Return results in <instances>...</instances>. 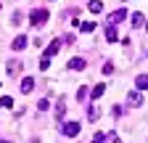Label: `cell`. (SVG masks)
<instances>
[{"instance_id":"15","label":"cell","mask_w":148,"mask_h":143,"mask_svg":"<svg viewBox=\"0 0 148 143\" xmlns=\"http://www.w3.org/2000/svg\"><path fill=\"white\" fill-rule=\"evenodd\" d=\"M143 19H145L143 13H132V27H135V29H138V27H143V24H145Z\"/></svg>"},{"instance_id":"3","label":"cell","mask_w":148,"mask_h":143,"mask_svg":"<svg viewBox=\"0 0 148 143\" xmlns=\"http://www.w3.org/2000/svg\"><path fill=\"white\" fill-rule=\"evenodd\" d=\"M127 103L138 109V106H143V96H140L138 90H130V93H127Z\"/></svg>"},{"instance_id":"14","label":"cell","mask_w":148,"mask_h":143,"mask_svg":"<svg viewBox=\"0 0 148 143\" xmlns=\"http://www.w3.org/2000/svg\"><path fill=\"white\" fill-rule=\"evenodd\" d=\"M98 117H101V111H98V106H90V109H87V119H90V122H95Z\"/></svg>"},{"instance_id":"22","label":"cell","mask_w":148,"mask_h":143,"mask_svg":"<svg viewBox=\"0 0 148 143\" xmlns=\"http://www.w3.org/2000/svg\"><path fill=\"white\" fill-rule=\"evenodd\" d=\"M48 106H50V101H48V98H42L40 103H37V109H40V111H45V109H48Z\"/></svg>"},{"instance_id":"6","label":"cell","mask_w":148,"mask_h":143,"mask_svg":"<svg viewBox=\"0 0 148 143\" xmlns=\"http://www.w3.org/2000/svg\"><path fill=\"white\" fill-rule=\"evenodd\" d=\"M11 48H13V50H24V48H27V37H24V34H18V37H13Z\"/></svg>"},{"instance_id":"8","label":"cell","mask_w":148,"mask_h":143,"mask_svg":"<svg viewBox=\"0 0 148 143\" xmlns=\"http://www.w3.org/2000/svg\"><path fill=\"white\" fill-rule=\"evenodd\" d=\"M69 69L82 72V69H85V58H79V56H77V58H69Z\"/></svg>"},{"instance_id":"23","label":"cell","mask_w":148,"mask_h":143,"mask_svg":"<svg viewBox=\"0 0 148 143\" xmlns=\"http://www.w3.org/2000/svg\"><path fill=\"white\" fill-rule=\"evenodd\" d=\"M111 72H114V64L106 61V64H103V74H111Z\"/></svg>"},{"instance_id":"12","label":"cell","mask_w":148,"mask_h":143,"mask_svg":"<svg viewBox=\"0 0 148 143\" xmlns=\"http://www.w3.org/2000/svg\"><path fill=\"white\" fill-rule=\"evenodd\" d=\"M21 72V61H8V74L13 77V74H18Z\"/></svg>"},{"instance_id":"4","label":"cell","mask_w":148,"mask_h":143,"mask_svg":"<svg viewBox=\"0 0 148 143\" xmlns=\"http://www.w3.org/2000/svg\"><path fill=\"white\" fill-rule=\"evenodd\" d=\"M58 48H61V43H58V40H53V43H50V45L45 48V53H42V58H48V61H50V58L56 56V53H58Z\"/></svg>"},{"instance_id":"16","label":"cell","mask_w":148,"mask_h":143,"mask_svg":"<svg viewBox=\"0 0 148 143\" xmlns=\"http://www.w3.org/2000/svg\"><path fill=\"white\" fill-rule=\"evenodd\" d=\"M79 29H82L85 34H87V32H95V21H82V24H79Z\"/></svg>"},{"instance_id":"10","label":"cell","mask_w":148,"mask_h":143,"mask_svg":"<svg viewBox=\"0 0 148 143\" xmlns=\"http://www.w3.org/2000/svg\"><path fill=\"white\" fill-rule=\"evenodd\" d=\"M106 40H108V43H116V27H114V24L106 27Z\"/></svg>"},{"instance_id":"2","label":"cell","mask_w":148,"mask_h":143,"mask_svg":"<svg viewBox=\"0 0 148 143\" xmlns=\"http://www.w3.org/2000/svg\"><path fill=\"white\" fill-rule=\"evenodd\" d=\"M79 130H82V127H79V122H64V124H61V133H64L66 138H77Z\"/></svg>"},{"instance_id":"7","label":"cell","mask_w":148,"mask_h":143,"mask_svg":"<svg viewBox=\"0 0 148 143\" xmlns=\"http://www.w3.org/2000/svg\"><path fill=\"white\" fill-rule=\"evenodd\" d=\"M32 90H34V80H32V77H24V80H21V93L27 96V93H32Z\"/></svg>"},{"instance_id":"11","label":"cell","mask_w":148,"mask_h":143,"mask_svg":"<svg viewBox=\"0 0 148 143\" xmlns=\"http://www.w3.org/2000/svg\"><path fill=\"white\" fill-rule=\"evenodd\" d=\"M103 93H106V85H103V82H98V85H95V87L90 90V96H92V98H101Z\"/></svg>"},{"instance_id":"20","label":"cell","mask_w":148,"mask_h":143,"mask_svg":"<svg viewBox=\"0 0 148 143\" xmlns=\"http://www.w3.org/2000/svg\"><path fill=\"white\" fill-rule=\"evenodd\" d=\"M87 93H90L87 87H79V90H77V101H85V98H87Z\"/></svg>"},{"instance_id":"24","label":"cell","mask_w":148,"mask_h":143,"mask_svg":"<svg viewBox=\"0 0 148 143\" xmlns=\"http://www.w3.org/2000/svg\"><path fill=\"white\" fill-rule=\"evenodd\" d=\"M0 143H8V140H0Z\"/></svg>"},{"instance_id":"1","label":"cell","mask_w":148,"mask_h":143,"mask_svg":"<svg viewBox=\"0 0 148 143\" xmlns=\"http://www.w3.org/2000/svg\"><path fill=\"white\" fill-rule=\"evenodd\" d=\"M48 19H50V13H48L45 8H37V11H32V19H29V21H32L34 27H42Z\"/></svg>"},{"instance_id":"25","label":"cell","mask_w":148,"mask_h":143,"mask_svg":"<svg viewBox=\"0 0 148 143\" xmlns=\"http://www.w3.org/2000/svg\"><path fill=\"white\" fill-rule=\"evenodd\" d=\"M145 29H148V21H145Z\"/></svg>"},{"instance_id":"21","label":"cell","mask_w":148,"mask_h":143,"mask_svg":"<svg viewBox=\"0 0 148 143\" xmlns=\"http://www.w3.org/2000/svg\"><path fill=\"white\" fill-rule=\"evenodd\" d=\"M103 140H106V135H103V133H95V135H92V140H90V143H103Z\"/></svg>"},{"instance_id":"13","label":"cell","mask_w":148,"mask_h":143,"mask_svg":"<svg viewBox=\"0 0 148 143\" xmlns=\"http://www.w3.org/2000/svg\"><path fill=\"white\" fill-rule=\"evenodd\" d=\"M87 8H90L92 13H101V11H103V3H101V0H90V3H87Z\"/></svg>"},{"instance_id":"5","label":"cell","mask_w":148,"mask_h":143,"mask_svg":"<svg viewBox=\"0 0 148 143\" xmlns=\"http://www.w3.org/2000/svg\"><path fill=\"white\" fill-rule=\"evenodd\" d=\"M124 16H127V11H124V8H119V11H114V13H111V16H108V21H111V24H114V27H116L119 21H124Z\"/></svg>"},{"instance_id":"18","label":"cell","mask_w":148,"mask_h":143,"mask_svg":"<svg viewBox=\"0 0 148 143\" xmlns=\"http://www.w3.org/2000/svg\"><path fill=\"white\" fill-rule=\"evenodd\" d=\"M11 106H13V98L11 96H3V98H0V109H11Z\"/></svg>"},{"instance_id":"9","label":"cell","mask_w":148,"mask_h":143,"mask_svg":"<svg viewBox=\"0 0 148 143\" xmlns=\"http://www.w3.org/2000/svg\"><path fill=\"white\" fill-rule=\"evenodd\" d=\"M135 85H138V90H148V74H138Z\"/></svg>"},{"instance_id":"17","label":"cell","mask_w":148,"mask_h":143,"mask_svg":"<svg viewBox=\"0 0 148 143\" xmlns=\"http://www.w3.org/2000/svg\"><path fill=\"white\" fill-rule=\"evenodd\" d=\"M64 114H66V106H64V101H58V103H56V117L64 119Z\"/></svg>"},{"instance_id":"19","label":"cell","mask_w":148,"mask_h":143,"mask_svg":"<svg viewBox=\"0 0 148 143\" xmlns=\"http://www.w3.org/2000/svg\"><path fill=\"white\" fill-rule=\"evenodd\" d=\"M106 143H122V140H119L116 133H108V135H106Z\"/></svg>"}]
</instances>
